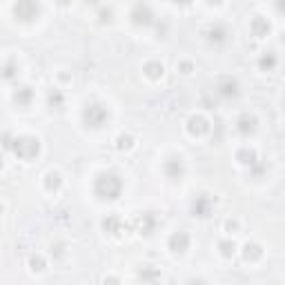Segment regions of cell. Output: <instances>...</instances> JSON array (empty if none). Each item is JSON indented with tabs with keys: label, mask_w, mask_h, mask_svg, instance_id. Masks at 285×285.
Here are the masks:
<instances>
[{
	"label": "cell",
	"mask_w": 285,
	"mask_h": 285,
	"mask_svg": "<svg viewBox=\"0 0 285 285\" xmlns=\"http://www.w3.org/2000/svg\"><path fill=\"white\" fill-rule=\"evenodd\" d=\"M176 3H180V5H187V3H192V0H176Z\"/></svg>",
	"instance_id": "25"
},
{
	"label": "cell",
	"mask_w": 285,
	"mask_h": 285,
	"mask_svg": "<svg viewBox=\"0 0 285 285\" xmlns=\"http://www.w3.org/2000/svg\"><path fill=\"white\" fill-rule=\"evenodd\" d=\"M254 129H256V118H254V116L245 114V116L238 118V132H241V134H252Z\"/></svg>",
	"instance_id": "10"
},
{
	"label": "cell",
	"mask_w": 285,
	"mask_h": 285,
	"mask_svg": "<svg viewBox=\"0 0 285 285\" xmlns=\"http://www.w3.org/2000/svg\"><path fill=\"white\" fill-rule=\"evenodd\" d=\"M219 91H221V96L232 98V96H236V94H238V85H236L234 80L225 78V80H221V82H219Z\"/></svg>",
	"instance_id": "11"
},
{
	"label": "cell",
	"mask_w": 285,
	"mask_h": 285,
	"mask_svg": "<svg viewBox=\"0 0 285 285\" xmlns=\"http://www.w3.org/2000/svg\"><path fill=\"white\" fill-rule=\"evenodd\" d=\"M82 118H85V123L89 127H103L107 123V118H110V114L103 105H98V103H91V105L85 107V112H82Z\"/></svg>",
	"instance_id": "3"
},
{
	"label": "cell",
	"mask_w": 285,
	"mask_h": 285,
	"mask_svg": "<svg viewBox=\"0 0 285 285\" xmlns=\"http://www.w3.org/2000/svg\"><path fill=\"white\" fill-rule=\"evenodd\" d=\"M132 20L136 25H152L154 23V14H152V9L147 7V5H136L134 7V12H132Z\"/></svg>",
	"instance_id": "5"
},
{
	"label": "cell",
	"mask_w": 285,
	"mask_h": 285,
	"mask_svg": "<svg viewBox=\"0 0 285 285\" xmlns=\"http://www.w3.org/2000/svg\"><path fill=\"white\" fill-rule=\"evenodd\" d=\"M103 225H105V230L110 232V234H116L118 227H121V219H116V216H110V219L103 223Z\"/></svg>",
	"instance_id": "16"
},
{
	"label": "cell",
	"mask_w": 285,
	"mask_h": 285,
	"mask_svg": "<svg viewBox=\"0 0 285 285\" xmlns=\"http://www.w3.org/2000/svg\"><path fill=\"white\" fill-rule=\"evenodd\" d=\"M136 223H138V232H141V234H149V232L154 230V225H156V216H154L152 212H147V214H143Z\"/></svg>",
	"instance_id": "8"
},
{
	"label": "cell",
	"mask_w": 285,
	"mask_h": 285,
	"mask_svg": "<svg viewBox=\"0 0 285 285\" xmlns=\"http://www.w3.org/2000/svg\"><path fill=\"white\" fill-rule=\"evenodd\" d=\"M9 147L14 149V154H16L18 158H25V160L38 156V152H40V143L32 136H20L14 143H9Z\"/></svg>",
	"instance_id": "2"
},
{
	"label": "cell",
	"mask_w": 285,
	"mask_h": 285,
	"mask_svg": "<svg viewBox=\"0 0 285 285\" xmlns=\"http://www.w3.org/2000/svg\"><path fill=\"white\" fill-rule=\"evenodd\" d=\"M221 247H223V254H225V256L234 254V243H221Z\"/></svg>",
	"instance_id": "22"
},
{
	"label": "cell",
	"mask_w": 285,
	"mask_h": 285,
	"mask_svg": "<svg viewBox=\"0 0 285 285\" xmlns=\"http://www.w3.org/2000/svg\"><path fill=\"white\" fill-rule=\"evenodd\" d=\"M49 103H51V105H56V107H60V105H63V94H60V91H51Z\"/></svg>",
	"instance_id": "19"
},
{
	"label": "cell",
	"mask_w": 285,
	"mask_h": 285,
	"mask_svg": "<svg viewBox=\"0 0 285 285\" xmlns=\"http://www.w3.org/2000/svg\"><path fill=\"white\" fill-rule=\"evenodd\" d=\"M29 101H32V89H29V87H23V89L16 91V103H20V105H27Z\"/></svg>",
	"instance_id": "15"
},
{
	"label": "cell",
	"mask_w": 285,
	"mask_h": 285,
	"mask_svg": "<svg viewBox=\"0 0 285 285\" xmlns=\"http://www.w3.org/2000/svg\"><path fill=\"white\" fill-rule=\"evenodd\" d=\"M58 3H63V5H65V3H69V0H58Z\"/></svg>",
	"instance_id": "27"
},
{
	"label": "cell",
	"mask_w": 285,
	"mask_h": 285,
	"mask_svg": "<svg viewBox=\"0 0 285 285\" xmlns=\"http://www.w3.org/2000/svg\"><path fill=\"white\" fill-rule=\"evenodd\" d=\"M245 250H247V252H245V258H250V256H252V258H254V256H261V250H258L256 245H252V247L247 245Z\"/></svg>",
	"instance_id": "21"
},
{
	"label": "cell",
	"mask_w": 285,
	"mask_h": 285,
	"mask_svg": "<svg viewBox=\"0 0 285 285\" xmlns=\"http://www.w3.org/2000/svg\"><path fill=\"white\" fill-rule=\"evenodd\" d=\"M145 71H147L152 78H158V76H163V65H158V63H149L147 67H145Z\"/></svg>",
	"instance_id": "17"
},
{
	"label": "cell",
	"mask_w": 285,
	"mask_h": 285,
	"mask_svg": "<svg viewBox=\"0 0 285 285\" xmlns=\"http://www.w3.org/2000/svg\"><path fill=\"white\" fill-rule=\"evenodd\" d=\"M121 192H123V180L116 174L107 172L96 178V194L101 199H118Z\"/></svg>",
	"instance_id": "1"
},
{
	"label": "cell",
	"mask_w": 285,
	"mask_h": 285,
	"mask_svg": "<svg viewBox=\"0 0 285 285\" xmlns=\"http://www.w3.org/2000/svg\"><path fill=\"white\" fill-rule=\"evenodd\" d=\"M47 178H49V180H47V187H49V189H54V187H58V185H60V176H58V174H49Z\"/></svg>",
	"instance_id": "20"
},
{
	"label": "cell",
	"mask_w": 285,
	"mask_h": 285,
	"mask_svg": "<svg viewBox=\"0 0 285 285\" xmlns=\"http://www.w3.org/2000/svg\"><path fill=\"white\" fill-rule=\"evenodd\" d=\"M189 245V236L185 234V232H178V234H174L169 238V247H172L174 252H185Z\"/></svg>",
	"instance_id": "7"
},
{
	"label": "cell",
	"mask_w": 285,
	"mask_h": 285,
	"mask_svg": "<svg viewBox=\"0 0 285 285\" xmlns=\"http://www.w3.org/2000/svg\"><path fill=\"white\" fill-rule=\"evenodd\" d=\"M252 29H254V36H258V38H261V36H265V34L269 32V25L265 23V20L256 18V20L252 23Z\"/></svg>",
	"instance_id": "14"
},
{
	"label": "cell",
	"mask_w": 285,
	"mask_h": 285,
	"mask_svg": "<svg viewBox=\"0 0 285 285\" xmlns=\"http://www.w3.org/2000/svg\"><path fill=\"white\" fill-rule=\"evenodd\" d=\"M207 36H210V40H212V43H221V40H225L227 32H225V27H221V25H216V27H212L210 32H207Z\"/></svg>",
	"instance_id": "13"
},
{
	"label": "cell",
	"mask_w": 285,
	"mask_h": 285,
	"mask_svg": "<svg viewBox=\"0 0 285 285\" xmlns=\"http://www.w3.org/2000/svg\"><path fill=\"white\" fill-rule=\"evenodd\" d=\"M129 145H132V138H129V136H121V138H118V147H129Z\"/></svg>",
	"instance_id": "23"
},
{
	"label": "cell",
	"mask_w": 285,
	"mask_h": 285,
	"mask_svg": "<svg viewBox=\"0 0 285 285\" xmlns=\"http://www.w3.org/2000/svg\"><path fill=\"white\" fill-rule=\"evenodd\" d=\"M207 129H210V125H207L205 118H201V116H192L189 118V132L192 134H205Z\"/></svg>",
	"instance_id": "12"
},
{
	"label": "cell",
	"mask_w": 285,
	"mask_h": 285,
	"mask_svg": "<svg viewBox=\"0 0 285 285\" xmlns=\"http://www.w3.org/2000/svg\"><path fill=\"white\" fill-rule=\"evenodd\" d=\"M210 199L207 196H199V199L194 201V205H192V212H194V216H207L210 214Z\"/></svg>",
	"instance_id": "9"
},
{
	"label": "cell",
	"mask_w": 285,
	"mask_h": 285,
	"mask_svg": "<svg viewBox=\"0 0 285 285\" xmlns=\"http://www.w3.org/2000/svg\"><path fill=\"white\" fill-rule=\"evenodd\" d=\"M207 3H212V5H219V3H221V0H207Z\"/></svg>",
	"instance_id": "26"
},
{
	"label": "cell",
	"mask_w": 285,
	"mask_h": 285,
	"mask_svg": "<svg viewBox=\"0 0 285 285\" xmlns=\"http://www.w3.org/2000/svg\"><path fill=\"white\" fill-rule=\"evenodd\" d=\"M165 172H167L169 178H180L185 172V165L180 158H169L167 163H165Z\"/></svg>",
	"instance_id": "6"
},
{
	"label": "cell",
	"mask_w": 285,
	"mask_h": 285,
	"mask_svg": "<svg viewBox=\"0 0 285 285\" xmlns=\"http://www.w3.org/2000/svg\"><path fill=\"white\" fill-rule=\"evenodd\" d=\"M14 14H16V18L29 23V20L38 18L40 5H38V0H18V3L14 5Z\"/></svg>",
	"instance_id": "4"
},
{
	"label": "cell",
	"mask_w": 285,
	"mask_h": 285,
	"mask_svg": "<svg viewBox=\"0 0 285 285\" xmlns=\"http://www.w3.org/2000/svg\"><path fill=\"white\" fill-rule=\"evenodd\" d=\"M274 65H276L274 54H267V56H263V58H261V67H263V69H272Z\"/></svg>",
	"instance_id": "18"
},
{
	"label": "cell",
	"mask_w": 285,
	"mask_h": 285,
	"mask_svg": "<svg viewBox=\"0 0 285 285\" xmlns=\"http://www.w3.org/2000/svg\"><path fill=\"white\" fill-rule=\"evenodd\" d=\"M5 76H7V78H12V76H14V67H12V65H7V69H5Z\"/></svg>",
	"instance_id": "24"
}]
</instances>
